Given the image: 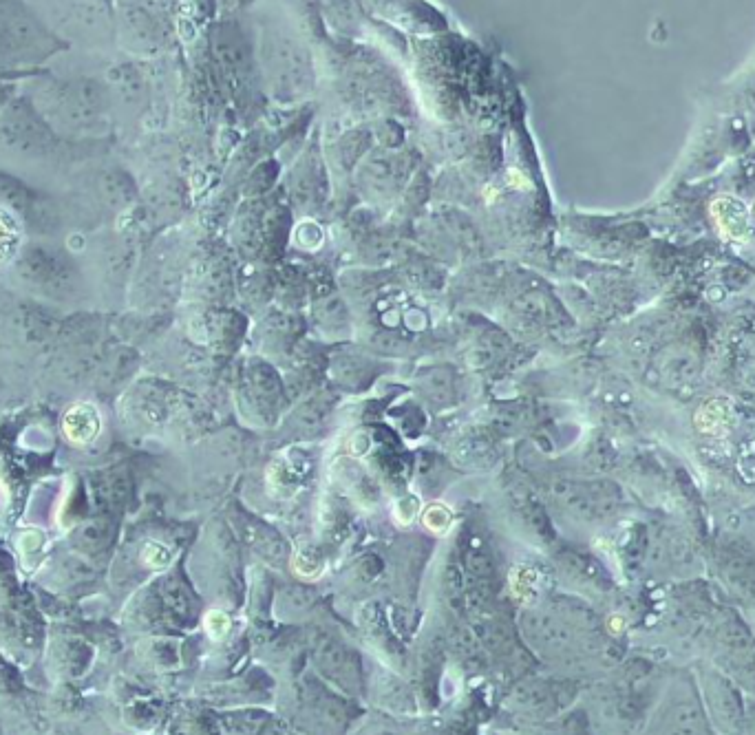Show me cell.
Here are the masks:
<instances>
[{
    "label": "cell",
    "instance_id": "cell-1",
    "mask_svg": "<svg viewBox=\"0 0 755 735\" xmlns=\"http://www.w3.org/2000/svg\"><path fill=\"white\" fill-rule=\"evenodd\" d=\"M53 144V133L34 113L16 111L0 122V146L14 155H42Z\"/></svg>",
    "mask_w": 755,
    "mask_h": 735
},
{
    "label": "cell",
    "instance_id": "cell-2",
    "mask_svg": "<svg viewBox=\"0 0 755 735\" xmlns=\"http://www.w3.org/2000/svg\"><path fill=\"white\" fill-rule=\"evenodd\" d=\"M7 16H0V65L7 62H20L29 60L40 45L42 36L36 34V29H31L27 23L16 29V20H5Z\"/></svg>",
    "mask_w": 755,
    "mask_h": 735
},
{
    "label": "cell",
    "instance_id": "cell-3",
    "mask_svg": "<svg viewBox=\"0 0 755 735\" xmlns=\"http://www.w3.org/2000/svg\"><path fill=\"white\" fill-rule=\"evenodd\" d=\"M711 215H714L720 232L727 234L729 239L747 241L751 237V212L740 199L731 195L718 197L711 204Z\"/></svg>",
    "mask_w": 755,
    "mask_h": 735
},
{
    "label": "cell",
    "instance_id": "cell-4",
    "mask_svg": "<svg viewBox=\"0 0 755 735\" xmlns=\"http://www.w3.org/2000/svg\"><path fill=\"white\" fill-rule=\"evenodd\" d=\"M62 431L67 440L84 446L98 438L100 433V415L93 404H73V407L62 418Z\"/></svg>",
    "mask_w": 755,
    "mask_h": 735
},
{
    "label": "cell",
    "instance_id": "cell-5",
    "mask_svg": "<svg viewBox=\"0 0 755 735\" xmlns=\"http://www.w3.org/2000/svg\"><path fill=\"white\" fill-rule=\"evenodd\" d=\"M20 239H23L20 219L14 215L12 208L0 206V268L16 259V254L20 250Z\"/></svg>",
    "mask_w": 755,
    "mask_h": 735
}]
</instances>
